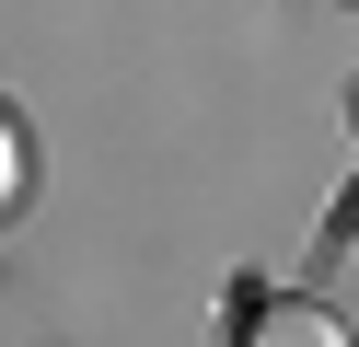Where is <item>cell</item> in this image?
Masks as SVG:
<instances>
[{
    "label": "cell",
    "mask_w": 359,
    "mask_h": 347,
    "mask_svg": "<svg viewBox=\"0 0 359 347\" xmlns=\"http://www.w3.org/2000/svg\"><path fill=\"white\" fill-rule=\"evenodd\" d=\"M24 197V128H12V104H0V208Z\"/></svg>",
    "instance_id": "2"
},
{
    "label": "cell",
    "mask_w": 359,
    "mask_h": 347,
    "mask_svg": "<svg viewBox=\"0 0 359 347\" xmlns=\"http://www.w3.org/2000/svg\"><path fill=\"white\" fill-rule=\"evenodd\" d=\"M232 347H348V324H336V301L266 290V301H243V336H232Z\"/></svg>",
    "instance_id": "1"
}]
</instances>
